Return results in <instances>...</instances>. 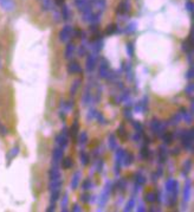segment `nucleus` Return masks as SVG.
<instances>
[{
	"mask_svg": "<svg viewBox=\"0 0 194 212\" xmlns=\"http://www.w3.org/2000/svg\"><path fill=\"white\" fill-rule=\"evenodd\" d=\"M181 143L186 149H189V152H193V140H194V130H182L180 134Z\"/></svg>",
	"mask_w": 194,
	"mask_h": 212,
	"instance_id": "obj_1",
	"label": "nucleus"
},
{
	"mask_svg": "<svg viewBox=\"0 0 194 212\" xmlns=\"http://www.w3.org/2000/svg\"><path fill=\"white\" fill-rule=\"evenodd\" d=\"M124 149L122 148H118L116 151V154H115V174L118 175L120 174V171H121V165L123 162V158H124Z\"/></svg>",
	"mask_w": 194,
	"mask_h": 212,
	"instance_id": "obj_2",
	"label": "nucleus"
},
{
	"mask_svg": "<svg viewBox=\"0 0 194 212\" xmlns=\"http://www.w3.org/2000/svg\"><path fill=\"white\" fill-rule=\"evenodd\" d=\"M110 186H111L110 181H107L103 191H102V193H101V196H99V206L101 207H103L107 204L108 199L110 197Z\"/></svg>",
	"mask_w": 194,
	"mask_h": 212,
	"instance_id": "obj_3",
	"label": "nucleus"
},
{
	"mask_svg": "<svg viewBox=\"0 0 194 212\" xmlns=\"http://www.w3.org/2000/svg\"><path fill=\"white\" fill-rule=\"evenodd\" d=\"M96 63H97V54H90V55H88L86 60H85L86 71H88V72H91V71L95 70Z\"/></svg>",
	"mask_w": 194,
	"mask_h": 212,
	"instance_id": "obj_4",
	"label": "nucleus"
},
{
	"mask_svg": "<svg viewBox=\"0 0 194 212\" xmlns=\"http://www.w3.org/2000/svg\"><path fill=\"white\" fill-rule=\"evenodd\" d=\"M191 193H192V180L187 179L185 186H183V192H182V200L183 203H187L191 198Z\"/></svg>",
	"mask_w": 194,
	"mask_h": 212,
	"instance_id": "obj_5",
	"label": "nucleus"
},
{
	"mask_svg": "<svg viewBox=\"0 0 194 212\" xmlns=\"http://www.w3.org/2000/svg\"><path fill=\"white\" fill-rule=\"evenodd\" d=\"M98 75L101 78H108L109 75V67H108V62L105 59H102L101 65H99V70H98Z\"/></svg>",
	"mask_w": 194,
	"mask_h": 212,
	"instance_id": "obj_6",
	"label": "nucleus"
},
{
	"mask_svg": "<svg viewBox=\"0 0 194 212\" xmlns=\"http://www.w3.org/2000/svg\"><path fill=\"white\" fill-rule=\"evenodd\" d=\"M64 148H62V147H56L53 148V151H52V160H53V162H55L56 165L57 164H59L60 161H62V159H63V154H64V151H63Z\"/></svg>",
	"mask_w": 194,
	"mask_h": 212,
	"instance_id": "obj_7",
	"label": "nucleus"
},
{
	"mask_svg": "<svg viewBox=\"0 0 194 212\" xmlns=\"http://www.w3.org/2000/svg\"><path fill=\"white\" fill-rule=\"evenodd\" d=\"M66 70H68V72H69L70 75H75V73H81L82 72V68H81V65H79L78 62L72 60V62H70L69 64H68Z\"/></svg>",
	"mask_w": 194,
	"mask_h": 212,
	"instance_id": "obj_8",
	"label": "nucleus"
},
{
	"mask_svg": "<svg viewBox=\"0 0 194 212\" xmlns=\"http://www.w3.org/2000/svg\"><path fill=\"white\" fill-rule=\"evenodd\" d=\"M71 34H72V28L71 26H65L59 32V39L62 42H68L70 37H71Z\"/></svg>",
	"mask_w": 194,
	"mask_h": 212,
	"instance_id": "obj_9",
	"label": "nucleus"
},
{
	"mask_svg": "<svg viewBox=\"0 0 194 212\" xmlns=\"http://www.w3.org/2000/svg\"><path fill=\"white\" fill-rule=\"evenodd\" d=\"M81 179H82V172H81V171H77V172L72 175V178H71V184H70V186H71L72 190H76V188L78 187Z\"/></svg>",
	"mask_w": 194,
	"mask_h": 212,
	"instance_id": "obj_10",
	"label": "nucleus"
},
{
	"mask_svg": "<svg viewBox=\"0 0 194 212\" xmlns=\"http://www.w3.org/2000/svg\"><path fill=\"white\" fill-rule=\"evenodd\" d=\"M56 143L59 146V147H62V148H65L66 146H68V136L66 135H64L63 133H60V134H58L57 136H56Z\"/></svg>",
	"mask_w": 194,
	"mask_h": 212,
	"instance_id": "obj_11",
	"label": "nucleus"
},
{
	"mask_svg": "<svg viewBox=\"0 0 194 212\" xmlns=\"http://www.w3.org/2000/svg\"><path fill=\"white\" fill-rule=\"evenodd\" d=\"M180 115H181V117L185 120V122H186L187 125H191V123H192V121H193V117H192V116H193V114L188 113L186 108H181V109H180Z\"/></svg>",
	"mask_w": 194,
	"mask_h": 212,
	"instance_id": "obj_12",
	"label": "nucleus"
},
{
	"mask_svg": "<svg viewBox=\"0 0 194 212\" xmlns=\"http://www.w3.org/2000/svg\"><path fill=\"white\" fill-rule=\"evenodd\" d=\"M49 178L50 180H57V179H60V171L58 170V167H51L49 171Z\"/></svg>",
	"mask_w": 194,
	"mask_h": 212,
	"instance_id": "obj_13",
	"label": "nucleus"
},
{
	"mask_svg": "<svg viewBox=\"0 0 194 212\" xmlns=\"http://www.w3.org/2000/svg\"><path fill=\"white\" fill-rule=\"evenodd\" d=\"M81 84H82V80H81V78H77V80L73 81V83L71 84V88H70V95H71V96H73V95L77 94V91H78Z\"/></svg>",
	"mask_w": 194,
	"mask_h": 212,
	"instance_id": "obj_14",
	"label": "nucleus"
},
{
	"mask_svg": "<svg viewBox=\"0 0 194 212\" xmlns=\"http://www.w3.org/2000/svg\"><path fill=\"white\" fill-rule=\"evenodd\" d=\"M62 185H63V180H62V179H57V180H50V184H49V190H50V191L60 190Z\"/></svg>",
	"mask_w": 194,
	"mask_h": 212,
	"instance_id": "obj_15",
	"label": "nucleus"
},
{
	"mask_svg": "<svg viewBox=\"0 0 194 212\" xmlns=\"http://www.w3.org/2000/svg\"><path fill=\"white\" fill-rule=\"evenodd\" d=\"M75 50H76L75 44H73V43H69V44L66 45V47H65V54H64L65 58H66V59H70V58L72 57V55H73Z\"/></svg>",
	"mask_w": 194,
	"mask_h": 212,
	"instance_id": "obj_16",
	"label": "nucleus"
},
{
	"mask_svg": "<svg viewBox=\"0 0 194 212\" xmlns=\"http://www.w3.org/2000/svg\"><path fill=\"white\" fill-rule=\"evenodd\" d=\"M79 159H81V164L83 166H88L89 162H90V155L85 152V151H81L79 153Z\"/></svg>",
	"mask_w": 194,
	"mask_h": 212,
	"instance_id": "obj_17",
	"label": "nucleus"
},
{
	"mask_svg": "<svg viewBox=\"0 0 194 212\" xmlns=\"http://www.w3.org/2000/svg\"><path fill=\"white\" fill-rule=\"evenodd\" d=\"M159 149H160V151H159V159H160V162L163 164L167 160V149L165 146H160Z\"/></svg>",
	"mask_w": 194,
	"mask_h": 212,
	"instance_id": "obj_18",
	"label": "nucleus"
},
{
	"mask_svg": "<svg viewBox=\"0 0 194 212\" xmlns=\"http://www.w3.org/2000/svg\"><path fill=\"white\" fill-rule=\"evenodd\" d=\"M181 115L180 113L175 114V115H173L172 117H170V120L168 121V123L167 125H170V126H176V125H179V122L181 121Z\"/></svg>",
	"mask_w": 194,
	"mask_h": 212,
	"instance_id": "obj_19",
	"label": "nucleus"
},
{
	"mask_svg": "<svg viewBox=\"0 0 194 212\" xmlns=\"http://www.w3.org/2000/svg\"><path fill=\"white\" fill-rule=\"evenodd\" d=\"M157 198H159V196H157L156 192H148L144 196V200L148 201V203H154V201L157 200Z\"/></svg>",
	"mask_w": 194,
	"mask_h": 212,
	"instance_id": "obj_20",
	"label": "nucleus"
},
{
	"mask_svg": "<svg viewBox=\"0 0 194 212\" xmlns=\"http://www.w3.org/2000/svg\"><path fill=\"white\" fill-rule=\"evenodd\" d=\"M86 143H88V134L86 132H82L78 136V145L79 147H84Z\"/></svg>",
	"mask_w": 194,
	"mask_h": 212,
	"instance_id": "obj_21",
	"label": "nucleus"
},
{
	"mask_svg": "<svg viewBox=\"0 0 194 212\" xmlns=\"http://www.w3.org/2000/svg\"><path fill=\"white\" fill-rule=\"evenodd\" d=\"M63 161H62V166H63V168L64 170H69L72 167V165H73V161H72V159L70 158V156H66V158H64V159H62Z\"/></svg>",
	"mask_w": 194,
	"mask_h": 212,
	"instance_id": "obj_22",
	"label": "nucleus"
},
{
	"mask_svg": "<svg viewBox=\"0 0 194 212\" xmlns=\"http://www.w3.org/2000/svg\"><path fill=\"white\" fill-rule=\"evenodd\" d=\"M161 136H162V140L166 145H170L173 142V139H174V134L173 133H167V132H165Z\"/></svg>",
	"mask_w": 194,
	"mask_h": 212,
	"instance_id": "obj_23",
	"label": "nucleus"
},
{
	"mask_svg": "<svg viewBox=\"0 0 194 212\" xmlns=\"http://www.w3.org/2000/svg\"><path fill=\"white\" fill-rule=\"evenodd\" d=\"M91 99H92V95L90 93V89L86 88V90H85V93H84L83 95V104L84 106H88L91 102Z\"/></svg>",
	"mask_w": 194,
	"mask_h": 212,
	"instance_id": "obj_24",
	"label": "nucleus"
},
{
	"mask_svg": "<svg viewBox=\"0 0 194 212\" xmlns=\"http://www.w3.org/2000/svg\"><path fill=\"white\" fill-rule=\"evenodd\" d=\"M69 130H70V134L72 135V138H76V136H77L78 130H79V125H78V121H77V120L73 122V125L71 126V128H70Z\"/></svg>",
	"mask_w": 194,
	"mask_h": 212,
	"instance_id": "obj_25",
	"label": "nucleus"
},
{
	"mask_svg": "<svg viewBox=\"0 0 194 212\" xmlns=\"http://www.w3.org/2000/svg\"><path fill=\"white\" fill-rule=\"evenodd\" d=\"M102 42H101V39H97L96 42L92 43V46H91V50L94 51V54H98L101 50H102Z\"/></svg>",
	"mask_w": 194,
	"mask_h": 212,
	"instance_id": "obj_26",
	"label": "nucleus"
},
{
	"mask_svg": "<svg viewBox=\"0 0 194 212\" xmlns=\"http://www.w3.org/2000/svg\"><path fill=\"white\" fill-rule=\"evenodd\" d=\"M18 154H19V147L15 146V147H13V148L10 151V153H8V158H7V159H8V165H10V162L12 161V159L15 158Z\"/></svg>",
	"mask_w": 194,
	"mask_h": 212,
	"instance_id": "obj_27",
	"label": "nucleus"
},
{
	"mask_svg": "<svg viewBox=\"0 0 194 212\" xmlns=\"http://www.w3.org/2000/svg\"><path fill=\"white\" fill-rule=\"evenodd\" d=\"M176 180H174V179H168L166 181V191H167V193H169V192H172V190L174 188V186L176 185Z\"/></svg>",
	"mask_w": 194,
	"mask_h": 212,
	"instance_id": "obj_28",
	"label": "nucleus"
},
{
	"mask_svg": "<svg viewBox=\"0 0 194 212\" xmlns=\"http://www.w3.org/2000/svg\"><path fill=\"white\" fill-rule=\"evenodd\" d=\"M133 160H134L133 153H125L124 158H123V162H124L125 166H130L133 164Z\"/></svg>",
	"mask_w": 194,
	"mask_h": 212,
	"instance_id": "obj_29",
	"label": "nucleus"
},
{
	"mask_svg": "<svg viewBox=\"0 0 194 212\" xmlns=\"http://www.w3.org/2000/svg\"><path fill=\"white\" fill-rule=\"evenodd\" d=\"M73 104H75V102L73 101H68V102H64L60 107L63 108V110H65L66 113H69L72 110V108H73Z\"/></svg>",
	"mask_w": 194,
	"mask_h": 212,
	"instance_id": "obj_30",
	"label": "nucleus"
},
{
	"mask_svg": "<svg viewBox=\"0 0 194 212\" xmlns=\"http://www.w3.org/2000/svg\"><path fill=\"white\" fill-rule=\"evenodd\" d=\"M68 203H69V196H68V193H65L64 194V197L62 199V203H60V205H62V211H68Z\"/></svg>",
	"mask_w": 194,
	"mask_h": 212,
	"instance_id": "obj_31",
	"label": "nucleus"
},
{
	"mask_svg": "<svg viewBox=\"0 0 194 212\" xmlns=\"http://www.w3.org/2000/svg\"><path fill=\"white\" fill-rule=\"evenodd\" d=\"M135 181H136V184H139V185H144L146 181H147V179H146V177L142 175L141 173H136V174H135Z\"/></svg>",
	"mask_w": 194,
	"mask_h": 212,
	"instance_id": "obj_32",
	"label": "nucleus"
},
{
	"mask_svg": "<svg viewBox=\"0 0 194 212\" xmlns=\"http://www.w3.org/2000/svg\"><path fill=\"white\" fill-rule=\"evenodd\" d=\"M108 140H109V147H110V149H116V148H117V142H116L115 135H114V134H110L109 138H108Z\"/></svg>",
	"mask_w": 194,
	"mask_h": 212,
	"instance_id": "obj_33",
	"label": "nucleus"
},
{
	"mask_svg": "<svg viewBox=\"0 0 194 212\" xmlns=\"http://www.w3.org/2000/svg\"><path fill=\"white\" fill-rule=\"evenodd\" d=\"M133 207H135V198H130L125 204L124 211H131Z\"/></svg>",
	"mask_w": 194,
	"mask_h": 212,
	"instance_id": "obj_34",
	"label": "nucleus"
},
{
	"mask_svg": "<svg viewBox=\"0 0 194 212\" xmlns=\"http://www.w3.org/2000/svg\"><path fill=\"white\" fill-rule=\"evenodd\" d=\"M59 196H60V190L51 191V198H50V201H51V203H56V201L59 199Z\"/></svg>",
	"mask_w": 194,
	"mask_h": 212,
	"instance_id": "obj_35",
	"label": "nucleus"
},
{
	"mask_svg": "<svg viewBox=\"0 0 194 212\" xmlns=\"http://www.w3.org/2000/svg\"><path fill=\"white\" fill-rule=\"evenodd\" d=\"M160 122L156 120V119H153V121H152V123H150V127H152V130H153V133L154 134H156L157 133V129H159V127H160Z\"/></svg>",
	"mask_w": 194,
	"mask_h": 212,
	"instance_id": "obj_36",
	"label": "nucleus"
},
{
	"mask_svg": "<svg viewBox=\"0 0 194 212\" xmlns=\"http://www.w3.org/2000/svg\"><path fill=\"white\" fill-rule=\"evenodd\" d=\"M88 49H89V46H86V45H81L79 49L77 50V55L79 57L85 56V54L88 52Z\"/></svg>",
	"mask_w": 194,
	"mask_h": 212,
	"instance_id": "obj_37",
	"label": "nucleus"
},
{
	"mask_svg": "<svg viewBox=\"0 0 194 212\" xmlns=\"http://www.w3.org/2000/svg\"><path fill=\"white\" fill-rule=\"evenodd\" d=\"M91 187H92V183H91V180H89V179L84 180L83 184H82V188H83L84 191H89V190H91Z\"/></svg>",
	"mask_w": 194,
	"mask_h": 212,
	"instance_id": "obj_38",
	"label": "nucleus"
},
{
	"mask_svg": "<svg viewBox=\"0 0 194 212\" xmlns=\"http://www.w3.org/2000/svg\"><path fill=\"white\" fill-rule=\"evenodd\" d=\"M96 119L97 121H98V123H102V125H105L107 123V120H105V117L103 116V114L102 113H99V112H97L96 114Z\"/></svg>",
	"mask_w": 194,
	"mask_h": 212,
	"instance_id": "obj_39",
	"label": "nucleus"
},
{
	"mask_svg": "<svg viewBox=\"0 0 194 212\" xmlns=\"http://www.w3.org/2000/svg\"><path fill=\"white\" fill-rule=\"evenodd\" d=\"M81 201L82 203H89V201H91V194L90 193H88V192H85L83 194H81Z\"/></svg>",
	"mask_w": 194,
	"mask_h": 212,
	"instance_id": "obj_40",
	"label": "nucleus"
},
{
	"mask_svg": "<svg viewBox=\"0 0 194 212\" xmlns=\"http://www.w3.org/2000/svg\"><path fill=\"white\" fill-rule=\"evenodd\" d=\"M149 154H150L149 148H148L147 146H143V147H142V151H141V156H142L143 159H148Z\"/></svg>",
	"mask_w": 194,
	"mask_h": 212,
	"instance_id": "obj_41",
	"label": "nucleus"
},
{
	"mask_svg": "<svg viewBox=\"0 0 194 212\" xmlns=\"http://www.w3.org/2000/svg\"><path fill=\"white\" fill-rule=\"evenodd\" d=\"M127 54H128L129 57L134 56V45H133V43H128L127 44Z\"/></svg>",
	"mask_w": 194,
	"mask_h": 212,
	"instance_id": "obj_42",
	"label": "nucleus"
},
{
	"mask_svg": "<svg viewBox=\"0 0 194 212\" xmlns=\"http://www.w3.org/2000/svg\"><path fill=\"white\" fill-rule=\"evenodd\" d=\"M185 93H186L187 95H189V96L193 95V93H194V84L193 83H189V84L185 88Z\"/></svg>",
	"mask_w": 194,
	"mask_h": 212,
	"instance_id": "obj_43",
	"label": "nucleus"
},
{
	"mask_svg": "<svg viewBox=\"0 0 194 212\" xmlns=\"http://www.w3.org/2000/svg\"><path fill=\"white\" fill-rule=\"evenodd\" d=\"M191 167H192V161H191V159H188V160H186V162L183 164V173H185V172L188 173L189 170H191Z\"/></svg>",
	"mask_w": 194,
	"mask_h": 212,
	"instance_id": "obj_44",
	"label": "nucleus"
},
{
	"mask_svg": "<svg viewBox=\"0 0 194 212\" xmlns=\"http://www.w3.org/2000/svg\"><path fill=\"white\" fill-rule=\"evenodd\" d=\"M182 50H183L185 52H188V51L192 50V45L188 43V41H186V42L182 43Z\"/></svg>",
	"mask_w": 194,
	"mask_h": 212,
	"instance_id": "obj_45",
	"label": "nucleus"
},
{
	"mask_svg": "<svg viewBox=\"0 0 194 212\" xmlns=\"http://www.w3.org/2000/svg\"><path fill=\"white\" fill-rule=\"evenodd\" d=\"M96 114H97V110L95 108H91V109H89V114H88V120H92V119H95L96 117Z\"/></svg>",
	"mask_w": 194,
	"mask_h": 212,
	"instance_id": "obj_46",
	"label": "nucleus"
},
{
	"mask_svg": "<svg viewBox=\"0 0 194 212\" xmlns=\"http://www.w3.org/2000/svg\"><path fill=\"white\" fill-rule=\"evenodd\" d=\"M117 134H118L120 136H125V135H127V133H125V128L123 125H121L120 127L117 128Z\"/></svg>",
	"mask_w": 194,
	"mask_h": 212,
	"instance_id": "obj_47",
	"label": "nucleus"
},
{
	"mask_svg": "<svg viewBox=\"0 0 194 212\" xmlns=\"http://www.w3.org/2000/svg\"><path fill=\"white\" fill-rule=\"evenodd\" d=\"M133 126H134V128L136 129V132H143V127H142V125H141L140 122H137V121H134V122H133Z\"/></svg>",
	"mask_w": 194,
	"mask_h": 212,
	"instance_id": "obj_48",
	"label": "nucleus"
},
{
	"mask_svg": "<svg viewBox=\"0 0 194 212\" xmlns=\"http://www.w3.org/2000/svg\"><path fill=\"white\" fill-rule=\"evenodd\" d=\"M7 133H8V130H7V128L5 127V126H4V125H2L1 122H0V134L5 136V135H7Z\"/></svg>",
	"mask_w": 194,
	"mask_h": 212,
	"instance_id": "obj_49",
	"label": "nucleus"
},
{
	"mask_svg": "<svg viewBox=\"0 0 194 212\" xmlns=\"http://www.w3.org/2000/svg\"><path fill=\"white\" fill-rule=\"evenodd\" d=\"M186 78L187 80H192L193 78V67H191L189 70L186 72Z\"/></svg>",
	"mask_w": 194,
	"mask_h": 212,
	"instance_id": "obj_50",
	"label": "nucleus"
},
{
	"mask_svg": "<svg viewBox=\"0 0 194 212\" xmlns=\"http://www.w3.org/2000/svg\"><path fill=\"white\" fill-rule=\"evenodd\" d=\"M115 30H116V25L108 26V28H107V34H111V33H114V32H115Z\"/></svg>",
	"mask_w": 194,
	"mask_h": 212,
	"instance_id": "obj_51",
	"label": "nucleus"
},
{
	"mask_svg": "<svg viewBox=\"0 0 194 212\" xmlns=\"http://www.w3.org/2000/svg\"><path fill=\"white\" fill-rule=\"evenodd\" d=\"M141 136H142V132H136V134L133 136V140L134 141H139L140 139H141Z\"/></svg>",
	"mask_w": 194,
	"mask_h": 212,
	"instance_id": "obj_52",
	"label": "nucleus"
},
{
	"mask_svg": "<svg viewBox=\"0 0 194 212\" xmlns=\"http://www.w3.org/2000/svg\"><path fill=\"white\" fill-rule=\"evenodd\" d=\"M187 59H188V63H189V65L192 67V65H193V52H192V51L188 54V56H187Z\"/></svg>",
	"mask_w": 194,
	"mask_h": 212,
	"instance_id": "obj_53",
	"label": "nucleus"
},
{
	"mask_svg": "<svg viewBox=\"0 0 194 212\" xmlns=\"http://www.w3.org/2000/svg\"><path fill=\"white\" fill-rule=\"evenodd\" d=\"M125 186H127V183H125V180H120V181H118V188H121V190H124Z\"/></svg>",
	"mask_w": 194,
	"mask_h": 212,
	"instance_id": "obj_54",
	"label": "nucleus"
},
{
	"mask_svg": "<svg viewBox=\"0 0 194 212\" xmlns=\"http://www.w3.org/2000/svg\"><path fill=\"white\" fill-rule=\"evenodd\" d=\"M72 211H73V212H81V211H82V207H79V205H78V204H73V206H72Z\"/></svg>",
	"mask_w": 194,
	"mask_h": 212,
	"instance_id": "obj_55",
	"label": "nucleus"
},
{
	"mask_svg": "<svg viewBox=\"0 0 194 212\" xmlns=\"http://www.w3.org/2000/svg\"><path fill=\"white\" fill-rule=\"evenodd\" d=\"M56 210V205H55V203H51V205L46 209V211L47 212H51V211H55Z\"/></svg>",
	"mask_w": 194,
	"mask_h": 212,
	"instance_id": "obj_56",
	"label": "nucleus"
},
{
	"mask_svg": "<svg viewBox=\"0 0 194 212\" xmlns=\"http://www.w3.org/2000/svg\"><path fill=\"white\" fill-rule=\"evenodd\" d=\"M102 167H103V161H102V160H99V161H98V165H97V172H98V173H101Z\"/></svg>",
	"mask_w": 194,
	"mask_h": 212,
	"instance_id": "obj_57",
	"label": "nucleus"
},
{
	"mask_svg": "<svg viewBox=\"0 0 194 212\" xmlns=\"http://www.w3.org/2000/svg\"><path fill=\"white\" fill-rule=\"evenodd\" d=\"M124 116H125V119H131V112L130 110H128V109H125L124 110Z\"/></svg>",
	"mask_w": 194,
	"mask_h": 212,
	"instance_id": "obj_58",
	"label": "nucleus"
},
{
	"mask_svg": "<svg viewBox=\"0 0 194 212\" xmlns=\"http://www.w3.org/2000/svg\"><path fill=\"white\" fill-rule=\"evenodd\" d=\"M137 211H141V212L146 211V209H144V205H143L142 203H140V204H139V206H137Z\"/></svg>",
	"mask_w": 194,
	"mask_h": 212,
	"instance_id": "obj_59",
	"label": "nucleus"
},
{
	"mask_svg": "<svg viewBox=\"0 0 194 212\" xmlns=\"http://www.w3.org/2000/svg\"><path fill=\"white\" fill-rule=\"evenodd\" d=\"M179 153H180V149H179V148H174V149L172 151V154H173V155H175V154H179Z\"/></svg>",
	"mask_w": 194,
	"mask_h": 212,
	"instance_id": "obj_60",
	"label": "nucleus"
},
{
	"mask_svg": "<svg viewBox=\"0 0 194 212\" xmlns=\"http://www.w3.org/2000/svg\"><path fill=\"white\" fill-rule=\"evenodd\" d=\"M187 7H188V10H189V11H192V4H191V2H188V4H187Z\"/></svg>",
	"mask_w": 194,
	"mask_h": 212,
	"instance_id": "obj_61",
	"label": "nucleus"
},
{
	"mask_svg": "<svg viewBox=\"0 0 194 212\" xmlns=\"http://www.w3.org/2000/svg\"><path fill=\"white\" fill-rule=\"evenodd\" d=\"M63 1H64V0H56V2H57L58 5H62V4H63Z\"/></svg>",
	"mask_w": 194,
	"mask_h": 212,
	"instance_id": "obj_62",
	"label": "nucleus"
},
{
	"mask_svg": "<svg viewBox=\"0 0 194 212\" xmlns=\"http://www.w3.org/2000/svg\"><path fill=\"white\" fill-rule=\"evenodd\" d=\"M0 67H1V65H0Z\"/></svg>",
	"mask_w": 194,
	"mask_h": 212,
	"instance_id": "obj_63",
	"label": "nucleus"
}]
</instances>
